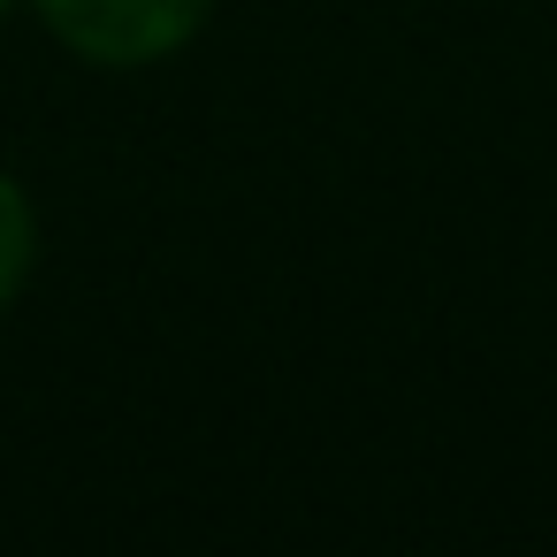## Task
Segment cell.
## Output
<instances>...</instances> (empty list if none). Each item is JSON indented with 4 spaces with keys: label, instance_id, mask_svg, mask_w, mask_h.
Masks as SVG:
<instances>
[{
    "label": "cell",
    "instance_id": "cell-1",
    "mask_svg": "<svg viewBox=\"0 0 557 557\" xmlns=\"http://www.w3.org/2000/svg\"><path fill=\"white\" fill-rule=\"evenodd\" d=\"M207 9L214 0H39L47 32L70 54L108 62V70H138V62L176 54L207 24Z\"/></svg>",
    "mask_w": 557,
    "mask_h": 557
},
{
    "label": "cell",
    "instance_id": "cell-2",
    "mask_svg": "<svg viewBox=\"0 0 557 557\" xmlns=\"http://www.w3.org/2000/svg\"><path fill=\"white\" fill-rule=\"evenodd\" d=\"M32 260H39V214H32V199H24L16 176H0V313L16 306Z\"/></svg>",
    "mask_w": 557,
    "mask_h": 557
}]
</instances>
